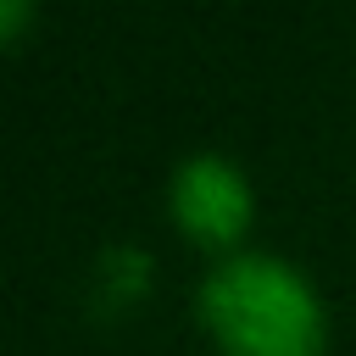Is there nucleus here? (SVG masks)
<instances>
[{
  "instance_id": "nucleus-1",
  "label": "nucleus",
  "mask_w": 356,
  "mask_h": 356,
  "mask_svg": "<svg viewBox=\"0 0 356 356\" xmlns=\"http://www.w3.org/2000/svg\"><path fill=\"white\" fill-rule=\"evenodd\" d=\"M200 323L222 356H317L323 300L284 256H228L200 284Z\"/></svg>"
},
{
  "instance_id": "nucleus-2",
  "label": "nucleus",
  "mask_w": 356,
  "mask_h": 356,
  "mask_svg": "<svg viewBox=\"0 0 356 356\" xmlns=\"http://www.w3.org/2000/svg\"><path fill=\"white\" fill-rule=\"evenodd\" d=\"M167 206L178 217V228L195 239V245H234L245 228H250V184L245 172L228 161V156H189L178 172H172V189H167Z\"/></svg>"
}]
</instances>
